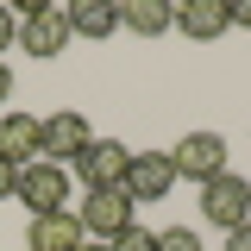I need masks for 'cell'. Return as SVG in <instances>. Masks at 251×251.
Wrapping results in <instances>:
<instances>
[{"label":"cell","mask_w":251,"mask_h":251,"mask_svg":"<svg viewBox=\"0 0 251 251\" xmlns=\"http://www.w3.org/2000/svg\"><path fill=\"white\" fill-rule=\"evenodd\" d=\"M120 25H132L138 38H157V31L176 25V6H170V0H126V6H120Z\"/></svg>","instance_id":"cell-13"},{"label":"cell","mask_w":251,"mask_h":251,"mask_svg":"<svg viewBox=\"0 0 251 251\" xmlns=\"http://www.w3.org/2000/svg\"><path fill=\"white\" fill-rule=\"evenodd\" d=\"M126 163H132V151H126L120 138H94L69 170H75L88 188H120V182H126Z\"/></svg>","instance_id":"cell-7"},{"label":"cell","mask_w":251,"mask_h":251,"mask_svg":"<svg viewBox=\"0 0 251 251\" xmlns=\"http://www.w3.org/2000/svg\"><path fill=\"white\" fill-rule=\"evenodd\" d=\"M13 182H19V170H13V163H6V157H0V201H6V195H13Z\"/></svg>","instance_id":"cell-18"},{"label":"cell","mask_w":251,"mask_h":251,"mask_svg":"<svg viewBox=\"0 0 251 251\" xmlns=\"http://www.w3.org/2000/svg\"><path fill=\"white\" fill-rule=\"evenodd\" d=\"M82 239L88 232H82L75 207L69 214H31V226H25V251H75Z\"/></svg>","instance_id":"cell-10"},{"label":"cell","mask_w":251,"mask_h":251,"mask_svg":"<svg viewBox=\"0 0 251 251\" xmlns=\"http://www.w3.org/2000/svg\"><path fill=\"white\" fill-rule=\"evenodd\" d=\"M201 220H207V226H220V232L245 226V220H251V176L220 170L214 182H201Z\"/></svg>","instance_id":"cell-1"},{"label":"cell","mask_w":251,"mask_h":251,"mask_svg":"<svg viewBox=\"0 0 251 251\" xmlns=\"http://www.w3.org/2000/svg\"><path fill=\"white\" fill-rule=\"evenodd\" d=\"M69 13V31L75 38H113L120 31V6L113 0H75V6H63Z\"/></svg>","instance_id":"cell-12"},{"label":"cell","mask_w":251,"mask_h":251,"mask_svg":"<svg viewBox=\"0 0 251 251\" xmlns=\"http://www.w3.org/2000/svg\"><path fill=\"white\" fill-rule=\"evenodd\" d=\"M176 25L207 44L220 31H232V6H226V0H182V6H176Z\"/></svg>","instance_id":"cell-11"},{"label":"cell","mask_w":251,"mask_h":251,"mask_svg":"<svg viewBox=\"0 0 251 251\" xmlns=\"http://www.w3.org/2000/svg\"><path fill=\"white\" fill-rule=\"evenodd\" d=\"M157 251H201V239L188 226H170V232H157Z\"/></svg>","instance_id":"cell-15"},{"label":"cell","mask_w":251,"mask_h":251,"mask_svg":"<svg viewBox=\"0 0 251 251\" xmlns=\"http://www.w3.org/2000/svg\"><path fill=\"white\" fill-rule=\"evenodd\" d=\"M107 251H157V232H145V226H126V232H120Z\"/></svg>","instance_id":"cell-14"},{"label":"cell","mask_w":251,"mask_h":251,"mask_svg":"<svg viewBox=\"0 0 251 251\" xmlns=\"http://www.w3.org/2000/svg\"><path fill=\"white\" fill-rule=\"evenodd\" d=\"M226 251H251V220H245V226H232V232H226Z\"/></svg>","instance_id":"cell-17"},{"label":"cell","mask_w":251,"mask_h":251,"mask_svg":"<svg viewBox=\"0 0 251 251\" xmlns=\"http://www.w3.org/2000/svg\"><path fill=\"white\" fill-rule=\"evenodd\" d=\"M13 44H19V13L0 6V50H13Z\"/></svg>","instance_id":"cell-16"},{"label":"cell","mask_w":251,"mask_h":251,"mask_svg":"<svg viewBox=\"0 0 251 251\" xmlns=\"http://www.w3.org/2000/svg\"><path fill=\"white\" fill-rule=\"evenodd\" d=\"M0 157L13 170H25L44 157V120L38 113H0Z\"/></svg>","instance_id":"cell-8"},{"label":"cell","mask_w":251,"mask_h":251,"mask_svg":"<svg viewBox=\"0 0 251 251\" xmlns=\"http://www.w3.org/2000/svg\"><path fill=\"white\" fill-rule=\"evenodd\" d=\"M69 38H75V31H69V13H63V6L25 0V13H19V50H31V57H63Z\"/></svg>","instance_id":"cell-2"},{"label":"cell","mask_w":251,"mask_h":251,"mask_svg":"<svg viewBox=\"0 0 251 251\" xmlns=\"http://www.w3.org/2000/svg\"><path fill=\"white\" fill-rule=\"evenodd\" d=\"M6 94H13V69L0 63V100H6Z\"/></svg>","instance_id":"cell-20"},{"label":"cell","mask_w":251,"mask_h":251,"mask_svg":"<svg viewBox=\"0 0 251 251\" xmlns=\"http://www.w3.org/2000/svg\"><path fill=\"white\" fill-rule=\"evenodd\" d=\"M126 201L138 207V201H163L170 188H176V170H170V151H132L126 163Z\"/></svg>","instance_id":"cell-6"},{"label":"cell","mask_w":251,"mask_h":251,"mask_svg":"<svg viewBox=\"0 0 251 251\" xmlns=\"http://www.w3.org/2000/svg\"><path fill=\"white\" fill-rule=\"evenodd\" d=\"M170 170H176V182H214L220 170H226V138L220 132H188L170 145Z\"/></svg>","instance_id":"cell-3"},{"label":"cell","mask_w":251,"mask_h":251,"mask_svg":"<svg viewBox=\"0 0 251 251\" xmlns=\"http://www.w3.org/2000/svg\"><path fill=\"white\" fill-rule=\"evenodd\" d=\"M13 201H25L31 214H69V170L63 163H25L19 182H13Z\"/></svg>","instance_id":"cell-4"},{"label":"cell","mask_w":251,"mask_h":251,"mask_svg":"<svg viewBox=\"0 0 251 251\" xmlns=\"http://www.w3.org/2000/svg\"><path fill=\"white\" fill-rule=\"evenodd\" d=\"M88 145H94V126L82 120V113H50V120H44V163H63V170H69Z\"/></svg>","instance_id":"cell-9"},{"label":"cell","mask_w":251,"mask_h":251,"mask_svg":"<svg viewBox=\"0 0 251 251\" xmlns=\"http://www.w3.org/2000/svg\"><path fill=\"white\" fill-rule=\"evenodd\" d=\"M75 220H82V232L100 239V245H113L126 226H138V220H132V201H126V188H88V201L75 207Z\"/></svg>","instance_id":"cell-5"},{"label":"cell","mask_w":251,"mask_h":251,"mask_svg":"<svg viewBox=\"0 0 251 251\" xmlns=\"http://www.w3.org/2000/svg\"><path fill=\"white\" fill-rule=\"evenodd\" d=\"M75 251H107V245H100V239H82V245H75Z\"/></svg>","instance_id":"cell-21"},{"label":"cell","mask_w":251,"mask_h":251,"mask_svg":"<svg viewBox=\"0 0 251 251\" xmlns=\"http://www.w3.org/2000/svg\"><path fill=\"white\" fill-rule=\"evenodd\" d=\"M226 6H232V25H245V31H251V0H226Z\"/></svg>","instance_id":"cell-19"}]
</instances>
